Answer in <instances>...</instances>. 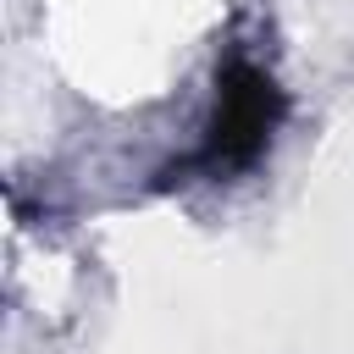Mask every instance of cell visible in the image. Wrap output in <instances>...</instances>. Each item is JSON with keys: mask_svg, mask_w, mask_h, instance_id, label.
<instances>
[{"mask_svg": "<svg viewBox=\"0 0 354 354\" xmlns=\"http://www.w3.org/2000/svg\"><path fill=\"white\" fill-rule=\"evenodd\" d=\"M282 116H288V94L277 88V77L266 66H254L249 55H232L216 72V111L205 122V138H199L194 160H183V166H199L210 177H232L271 149Z\"/></svg>", "mask_w": 354, "mask_h": 354, "instance_id": "1", "label": "cell"}]
</instances>
